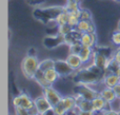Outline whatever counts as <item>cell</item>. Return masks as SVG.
I'll return each mask as SVG.
<instances>
[{
	"mask_svg": "<svg viewBox=\"0 0 120 115\" xmlns=\"http://www.w3.org/2000/svg\"><path fill=\"white\" fill-rule=\"evenodd\" d=\"M97 41V37H96L95 33H81L80 36V43L83 46H91L94 48Z\"/></svg>",
	"mask_w": 120,
	"mask_h": 115,
	"instance_id": "5bb4252c",
	"label": "cell"
},
{
	"mask_svg": "<svg viewBox=\"0 0 120 115\" xmlns=\"http://www.w3.org/2000/svg\"><path fill=\"white\" fill-rule=\"evenodd\" d=\"M103 70L97 68L96 65H91L87 68H81L74 73V80L76 84H84L94 86L99 84L103 79Z\"/></svg>",
	"mask_w": 120,
	"mask_h": 115,
	"instance_id": "6da1fadb",
	"label": "cell"
},
{
	"mask_svg": "<svg viewBox=\"0 0 120 115\" xmlns=\"http://www.w3.org/2000/svg\"><path fill=\"white\" fill-rule=\"evenodd\" d=\"M43 73H44V77H45V79L48 80V82L50 84H52V86H53V84H55V82L57 81V79L60 77L58 72L56 71L55 68H52V69L46 70V71L43 72Z\"/></svg>",
	"mask_w": 120,
	"mask_h": 115,
	"instance_id": "ac0fdd59",
	"label": "cell"
},
{
	"mask_svg": "<svg viewBox=\"0 0 120 115\" xmlns=\"http://www.w3.org/2000/svg\"><path fill=\"white\" fill-rule=\"evenodd\" d=\"M113 90H114L115 94H116V97L120 98V82L118 84H116L115 87H113Z\"/></svg>",
	"mask_w": 120,
	"mask_h": 115,
	"instance_id": "836d02e7",
	"label": "cell"
},
{
	"mask_svg": "<svg viewBox=\"0 0 120 115\" xmlns=\"http://www.w3.org/2000/svg\"><path fill=\"white\" fill-rule=\"evenodd\" d=\"M80 19H83V20H91L92 19V14L90 11L87 10H81V17Z\"/></svg>",
	"mask_w": 120,
	"mask_h": 115,
	"instance_id": "4dcf8cb0",
	"label": "cell"
},
{
	"mask_svg": "<svg viewBox=\"0 0 120 115\" xmlns=\"http://www.w3.org/2000/svg\"><path fill=\"white\" fill-rule=\"evenodd\" d=\"M92 60H93L94 65H96L97 68L103 70V71H106L109 62H110L111 59H109L105 55L102 54V53H100V52H94L93 59H92Z\"/></svg>",
	"mask_w": 120,
	"mask_h": 115,
	"instance_id": "30bf717a",
	"label": "cell"
},
{
	"mask_svg": "<svg viewBox=\"0 0 120 115\" xmlns=\"http://www.w3.org/2000/svg\"><path fill=\"white\" fill-rule=\"evenodd\" d=\"M15 109V113L17 115H25V114H30V112L27 111L26 109H24V108L22 107H14Z\"/></svg>",
	"mask_w": 120,
	"mask_h": 115,
	"instance_id": "d6a6232c",
	"label": "cell"
},
{
	"mask_svg": "<svg viewBox=\"0 0 120 115\" xmlns=\"http://www.w3.org/2000/svg\"><path fill=\"white\" fill-rule=\"evenodd\" d=\"M112 42L117 46H120V31L117 30L112 35Z\"/></svg>",
	"mask_w": 120,
	"mask_h": 115,
	"instance_id": "f546056e",
	"label": "cell"
},
{
	"mask_svg": "<svg viewBox=\"0 0 120 115\" xmlns=\"http://www.w3.org/2000/svg\"><path fill=\"white\" fill-rule=\"evenodd\" d=\"M61 104L65 108L66 112H72L77 107V99L75 96H63Z\"/></svg>",
	"mask_w": 120,
	"mask_h": 115,
	"instance_id": "2e32d148",
	"label": "cell"
},
{
	"mask_svg": "<svg viewBox=\"0 0 120 115\" xmlns=\"http://www.w3.org/2000/svg\"><path fill=\"white\" fill-rule=\"evenodd\" d=\"M55 61L56 60H53V59H51V58L44 59V60L40 61L39 62V70L41 72H45L46 70L52 69V68L55 67Z\"/></svg>",
	"mask_w": 120,
	"mask_h": 115,
	"instance_id": "7402d4cb",
	"label": "cell"
},
{
	"mask_svg": "<svg viewBox=\"0 0 120 115\" xmlns=\"http://www.w3.org/2000/svg\"><path fill=\"white\" fill-rule=\"evenodd\" d=\"M93 48L91 46H82L80 53H79V56H80L81 60L83 61V63H87L91 59H93Z\"/></svg>",
	"mask_w": 120,
	"mask_h": 115,
	"instance_id": "e0dca14e",
	"label": "cell"
},
{
	"mask_svg": "<svg viewBox=\"0 0 120 115\" xmlns=\"http://www.w3.org/2000/svg\"><path fill=\"white\" fill-rule=\"evenodd\" d=\"M99 95V91L94 89L90 84H76V87L74 88V96L77 99H87L93 100L96 96Z\"/></svg>",
	"mask_w": 120,
	"mask_h": 115,
	"instance_id": "277c9868",
	"label": "cell"
},
{
	"mask_svg": "<svg viewBox=\"0 0 120 115\" xmlns=\"http://www.w3.org/2000/svg\"><path fill=\"white\" fill-rule=\"evenodd\" d=\"M34 104H35V108L37 110L38 114H46L50 111H53V106L51 105L50 101L46 99L44 95L35 98Z\"/></svg>",
	"mask_w": 120,
	"mask_h": 115,
	"instance_id": "52a82bcc",
	"label": "cell"
},
{
	"mask_svg": "<svg viewBox=\"0 0 120 115\" xmlns=\"http://www.w3.org/2000/svg\"><path fill=\"white\" fill-rule=\"evenodd\" d=\"M65 60L68 61V65H70L71 67L75 70V71L81 69V68H82V65H84V63H83V61L81 60L79 54H74V53H68V57H66Z\"/></svg>",
	"mask_w": 120,
	"mask_h": 115,
	"instance_id": "9a60e30c",
	"label": "cell"
},
{
	"mask_svg": "<svg viewBox=\"0 0 120 115\" xmlns=\"http://www.w3.org/2000/svg\"><path fill=\"white\" fill-rule=\"evenodd\" d=\"M117 27H118V30L120 31V20L118 21V23H117Z\"/></svg>",
	"mask_w": 120,
	"mask_h": 115,
	"instance_id": "d590c367",
	"label": "cell"
},
{
	"mask_svg": "<svg viewBox=\"0 0 120 115\" xmlns=\"http://www.w3.org/2000/svg\"><path fill=\"white\" fill-rule=\"evenodd\" d=\"M79 20H80V18H78L77 16H75V15H73V14H68V23L72 27H76L77 24H78V22H79Z\"/></svg>",
	"mask_w": 120,
	"mask_h": 115,
	"instance_id": "f1b7e54d",
	"label": "cell"
},
{
	"mask_svg": "<svg viewBox=\"0 0 120 115\" xmlns=\"http://www.w3.org/2000/svg\"><path fill=\"white\" fill-rule=\"evenodd\" d=\"M104 87H110L113 88L116 84H118L120 82V76L117 75L116 73H112V72H106L103 76V79H102Z\"/></svg>",
	"mask_w": 120,
	"mask_h": 115,
	"instance_id": "4fadbf2b",
	"label": "cell"
},
{
	"mask_svg": "<svg viewBox=\"0 0 120 115\" xmlns=\"http://www.w3.org/2000/svg\"><path fill=\"white\" fill-rule=\"evenodd\" d=\"M34 80H35V81H37L38 84H40L42 88H45V87L52 86V84H50L48 82V80H46L45 77H44V73H43V72H41L40 70H38V72L36 73L35 77H34Z\"/></svg>",
	"mask_w": 120,
	"mask_h": 115,
	"instance_id": "44dd1931",
	"label": "cell"
},
{
	"mask_svg": "<svg viewBox=\"0 0 120 115\" xmlns=\"http://www.w3.org/2000/svg\"><path fill=\"white\" fill-rule=\"evenodd\" d=\"M91 23H92L91 20H83V19H80L78 24H77V27H75V29H76L78 32H80V33H86V32H89V30H90Z\"/></svg>",
	"mask_w": 120,
	"mask_h": 115,
	"instance_id": "ffe728a7",
	"label": "cell"
},
{
	"mask_svg": "<svg viewBox=\"0 0 120 115\" xmlns=\"http://www.w3.org/2000/svg\"><path fill=\"white\" fill-rule=\"evenodd\" d=\"M71 1H77V2H80L81 0H71Z\"/></svg>",
	"mask_w": 120,
	"mask_h": 115,
	"instance_id": "8d00e7d4",
	"label": "cell"
},
{
	"mask_svg": "<svg viewBox=\"0 0 120 115\" xmlns=\"http://www.w3.org/2000/svg\"><path fill=\"white\" fill-rule=\"evenodd\" d=\"M76 109L78 110L79 113H85V114L95 113V111H94V109H93L92 100H87V99H77Z\"/></svg>",
	"mask_w": 120,
	"mask_h": 115,
	"instance_id": "8fae6325",
	"label": "cell"
},
{
	"mask_svg": "<svg viewBox=\"0 0 120 115\" xmlns=\"http://www.w3.org/2000/svg\"><path fill=\"white\" fill-rule=\"evenodd\" d=\"M114 1H118V2H119V1H120V0H114Z\"/></svg>",
	"mask_w": 120,
	"mask_h": 115,
	"instance_id": "74e56055",
	"label": "cell"
},
{
	"mask_svg": "<svg viewBox=\"0 0 120 115\" xmlns=\"http://www.w3.org/2000/svg\"><path fill=\"white\" fill-rule=\"evenodd\" d=\"M92 104H93V109L95 112H104L106 109H110L109 103L100 94L92 100Z\"/></svg>",
	"mask_w": 120,
	"mask_h": 115,
	"instance_id": "7c38bea8",
	"label": "cell"
},
{
	"mask_svg": "<svg viewBox=\"0 0 120 115\" xmlns=\"http://www.w3.org/2000/svg\"><path fill=\"white\" fill-rule=\"evenodd\" d=\"M113 59H114V60L116 61V62L120 65V51H118V52H116L114 55H113Z\"/></svg>",
	"mask_w": 120,
	"mask_h": 115,
	"instance_id": "e575fe53",
	"label": "cell"
},
{
	"mask_svg": "<svg viewBox=\"0 0 120 115\" xmlns=\"http://www.w3.org/2000/svg\"><path fill=\"white\" fill-rule=\"evenodd\" d=\"M64 6H48V8H37L34 10L33 15L37 20L41 21L43 23H48L51 21H54L56 17L61 12H64Z\"/></svg>",
	"mask_w": 120,
	"mask_h": 115,
	"instance_id": "7a4b0ae2",
	"label": "cell"
},
{
	"mask_svg": "<svg viewBox=\"0 0 120 115\" xmlns=\"http://www.w3.org/2000/svg\"><path fill=\"white\" fill-rule=\"evenodd\" d=\"M62 43H65V37L58 33L55 36H49L43 40V46L46 49H55Z\"/></svg>",
	"mask_w": 120,
	"mask_h": 115,
	"instance_id": "9c48e42d",
	"label": "cell"
},
{
	"mask_svg": "<svg viewBox=\"0 0 120 115\" xmlns=\"http://www.w3.org/2000/svg\"><path fill=\"white\" fill-rule=\"evenodd\" d=\"M39 62L37 57L34 55H27L21 61V71L23 75L29 79H34L36 73L39 70Z\"/></svg>",
	"mask_w": 120,
	"mask_h": 115,
	"instance_id": "3957f363",
	"label": "cell"
},
{
	"mask_svg": "<svg viewBox=\"0 0 120 115\" xmlns=\"http://www.w3.org/2000/svg\"><path fill=\"white\" fill-rule=\"evenodd\" d=\"M82 44L80 43V41L74 42V43L70 44V53H74V54H79L82 49Z\"/></svg>",
	"mask_w": 120,
	"mask_h": 115,
	"instance_id": "4316f807",
	"label": "cell"
},
{
	"mask_svg": "<svg viewBox=\"0 0 120 115\" xmlns=\"http://www.w3.org/2000/svg\"><path fill=\"white\" fill-rule=\"evenodd\" d=\"M55 69L58 72L60 77H66L70 75H74L75 71L66 60H56L55 61Z\"/></svg>",
	"mask_w": 120,
	"mask_h": 115,
	"instance_id": "ba28073f",
	"label": "cell"
},
{
	"mask_svg": "<svg viewBox=\"0 0 120 115\" xmlns=\"http://www.w3.org/2000/svg\"><path fill=\"white\" fill-rule=\"evenodd\" d=\"M64 8H65V12L71 13V12H75V11L80 10V6H79V2L68 0L66 4L64 5Z\"/></svg>",
	"mask_w": 120,
	"mask_h": 115,
	"instance_id": "cb8c5ba5",
	"label": "cell"
},
{
	"mask_svg": "<svg viewBox=\"0 0 120 115\" xmlns=\"http://www.w3.org/2000/svg\"><path fill=\"white\" fill-rule=\"evenodd\" d=\"M109 108H110L112 111L116 112L117 114H120V98L116 97L114 100H112L109 104Z\"/></svg>",
	"mask_w": 120,
	"mask_h": 115,
	"instance_id": "484cf974",
	"label": "cell"
},
{
	"mask_svg": "<svg viewBox=\"0 0 120 115\" xmlns=\"http://www.w3.org/2000/svg\"><path fill=\"white\" fill-rule=\"evenodd\" d=\"M52 113H54V114H56V115H63V114L68 113V112H66L65 108H64L63 106H62V104L60 103V104H58L57 106L53 107V111H52Z\"/></svg>",
	"mask_w": 120,
	"mask_h": 115,
	"instance_id": "83f0119b",
	"label": "cell"
},
{
	"mask_svg": "<svg viewBox=\"0 0 120 115\" xmlns=\"http://www.w3.org/2000/svg\"><path fill=\"white\" fill-rule=\"evenodd\" d=\"M13 106L14 107H22L26 109L29 112L35 109V104L34 100L26 94V93H21L13 98Z\"/></svg>",
	"mask_w": 120,
	"mask_h": 115,
	"instance_id": "5b68a950",
	"label": "cell"
},
{
	"mask_svg": "<svg viewBox=\"0 0 120 115\" xmlns=\"http://www.w3.org/2000/svg\"><path fill=\"white\" fill-rule=\"evenodd\" d=\"M27 4L30 5H33V6H39L41 4H43L46 0H25Z\"/></svg>",
	"mask_w": 120,
	"mask_h": 115,
	"instance_id": "1f68e13d",
	"label": "cell"
},
{
	"mask_svg": "<svg viewBox=\"0 0 120 115\" xmlns=\"http://www.w3.org/2000/svg\"><path fill=\"white\" fill-rule=\"evenodd\" d=\"M43 95L46 97V99L50 101V104L53 107H55V106H57L58 104L61 103L62 97H63L58 91L55 90L52 86L43 88Z\"/></svg>",
	"mask_w": 120,
	"mask_h": 115,
	"instance_id": "8992f818",
	"label": "cell"
},
{
	"mask_svg": "<svg viewBox=\"0 0 120 115\" xmlns=\"http://www.w3.org/2000/svg\"><path fill=\"white\" fill-rule=\"evenodd\" d=\"M68 12H61L58 16L56 17V19H55V23H56V25L58 27V25H61V24H65V23H68Z\"/></svg>",
	"mask_w": 120,
	"mask_h": 115,
	"instance_id": "603a6c76",
	"label": "cell"
},
{
	"mask_svg": "<svg viewBox=\"0 0 120 115\" xmlns=\"http://www.w3.org/2000/svg\"><path fill=\"white\" fill-rule=\"evenodd\" d=\"M99 94L101 95L109 104L116 98V94H115L114 90H113V88H110V87H104V88L100 91Z\"/></svg>",
	"mask_w": 120,
	"mask_h": 115,
	"instance_id": "d6986e66",
	"label": "cell"
},
{
	"mask_svg": "<svg viewBox=\"0 0 120 115\" xmlns=\"http://www.w3.org/2000/svg\"><path fill=\"white\" fill-rule=\"evenodd\" d=\"M73 30H74V27H72L68 23H65V24L58 25V32H57V33L62 36H66L70 33H72Z\"/></svg>",
	"mask_w": 120,
	"mask_h": 115,
	"instance_id": "d4e9b609",
	"label": "cell"
}]
</instances>
